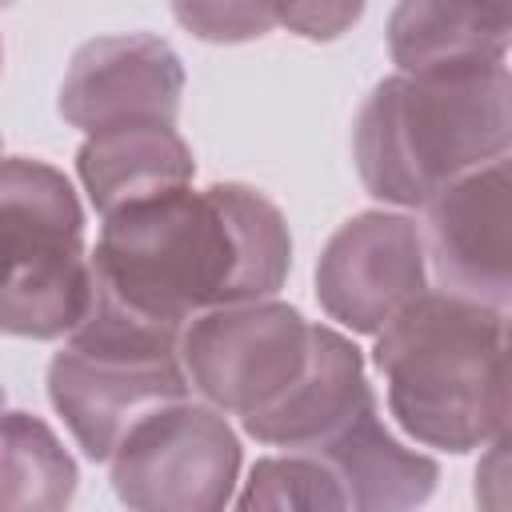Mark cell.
<instances>
[{"instance_id":"277c9868","label":"cell","mask_w":512,"mask_h":512,"mask_svg":"<svg viewBox=\"0 0 512 512\" xmlns=\"http://www.w3.org/2000/svg\"><path fill=\"white\" fill-rule=\"evenodd\" d=\"M192 396L180 364V328L156 324L92 284L80 324L48 360V400L76 448L108 464L148 412Z\"/></svg>"},{"instance_id":"5bb4252c","label":"cell","mask_w":512,"mask_h":512,"mask_svg":"<svg viewBox=\"0 0 512 512\" xmlns=\"http://www.w3.org/2000/svg\"><path fill=\"white\" fill-rule=\"evenodd\" d=\"M76 176L100 216L168 192L176 184H192L196 160L176 124H128L84 136L76 152Z\"/></svg>"},{"instance_id":"7402d4cb","label":"cell","mask_w":512,"mask_h":512,"mask_svg":"<svg viewBox=\"0 0 512 512\" xmlns=\"http://www.w3.org/2000/svg\"><path fill=\"white\" fill-rule=\"evenodd\" d=\"M0 156H4V140H0Z\"/></svg>"},{"instance_id":"7a4b0ae2","label":"cell","mask_w":512,"mask_h":512,"mask_svg":"<svg viewBox=\"0 0 512 512\" xmlns=\"http://www.w3.org/2000/svg\"><path fill=\"white\" fill-rule=\"evenodd\" d=\"M372 364L416 444L464 456L508 432V308L428 288L376 332Z\"/></svg>"},{"instance_id":"2e32d148","label":"cell","mask_w":512,"mask_h":512,"mask_svg":"<svg viewBox=\"0 0 512 512\" xmlns=\"http://www.w3.org/2000/svg\"><path fill=\"white\" fill-rule=\"evenodd\" d=\"M236 508L252 512V508H308V512H324V508H344V496L336 488V480L328 476V468L312 456V452H292L284 448L280 456H260L244 480V492L232 496Z\"/></svg>"},{"instance_id":"8fae6325","label":"cell","mask_w":512,"mask_h":512,"mask_svg":"<svg viewBox=\"0 0 512 512\" xmlns=\"http://www.w3.org/2000/svg\"><path fill=\"white\" fill-rule=\"evenodd\" d=\"M292 452H312L328 468V476L344 496V508L352 512L416 508L432 496L440 480V464L428 452L408 448L384 424L376 392L336 432H328L312 448H292Z\"/></svg>"},{"instance_id":"ffe728a7","label":"cell","mask_w":512,"mask_h":512,"mask_svg":"<svg viewBox=\"0 0 512 512\" xmlns=\"http://www.w3.org/2000/svg\"><path fill=\"white\" fill-rule=\"evenodd\" d=\"M8 4H16V0H0V8H8Z\"/></svg>"},{"instance_id":"d6986e66","label":"cell","mask_w":512,"mask_h":512,"mask_svg":"<svg viewBox=\"0 0 512 512\" xmlns=\"http://www.w3.org/2000/svg\"><path fill=\"white\" fill-rule=\"evenodd\" d=\"M0 416H4V388H0Z\"/></svg>"},{"instance_id":"3957f363","label":"cell","mask_w":512,"mask_h":512,"mask_svg":"<svg viewBox=\"0 0 512 512\" xmlns=\"http://www.w3.org/2000/svg\"><path fill=\"white\" fill-rule=\"evenodd\" d=\"M508 60L384 76L352 120V160L372 200L424 208L432 192L512 148Z\"/></svg>"},{"instance_id":"44dd1931","label":"cell","mask_w":512,"mask_h":512,"mask_svg":"<svg viewBox=\"0 0 512 512\" xmlns=\"http://www.w3.org/2000/svg\"><path fill=\"white\" fill-rule=\"evenodd\" d=\"M0 64H4V44H0Z\"/></svg>"},{"instance_id":"ba28073f","label":"cell","mask_w":512,"mask_h":512,"mask_svg":"<svg viewBox=\"0 0 512 512\" xmlns=\"http://www.w3.org/2000/svg\"><path fill=\"white\" fill-rule=\"evenodd\" d=\"M428 284L476 304L512 300V172L508 156L460 172L424 204Z\"/></svg>"},{"instance_id":"4fadbf2b","label":"cell","mask_w":512,"mask_h":512,"mask_svg":"<svg viewBox=\"0 0 512 512\" xmlns=\"http://www.w3.org/2000/svg\"><path fill=\"white\" fill-rule=\"evenodd\" d=\"M508 4L500 0H396L388 56L396 72L432 76L508 60Z\"/></svg>"},{"instance_id":"ac0fdd59","label":"cell","mask_w":512,"mask_h":512,"mask_svg":"<svg viewBox=\"0 0 512 512\" xmlns=\"http://www.w3.org/2000/svg\"><path fill=\"white\" fill-rule=\"evenodd\" d=\"M364 8H368V0H288L280 28L296 32L304 40L328 44V40H340L344 32H352L360 24Z\"/></svg>"},{"instance_id":"9c48e42d","label":"cell","mask_w":512,"mask_h":512,"mask_svg":"<svg viewBox=\"0 0 512 512\" xmlns=\"http://www.w3.org/2000/svg\"><path fill=\"white\" fill-rule=\"evenodd\" d=\"M428 288L420 224L404 212L368 208L348 216L316 260V300L324 316L356 336H376Z\"/></svg>"},{"instance_id":"52a82bcc","label":"cell","mask_w":512,"mask_h":512,"mask_svg":"<svg viewBox=\"0 0 512 512\" xmlns=\"http://www.w3.org/2000/svg\"><path fill=\"white\" fill-rule=\"evenodd\" d=\"M308 348L312 320L276 296L220 304L180 328V364L192 396L236 420L272 404L304 372Z\"/></svg>"},{"instance_id":"e0dca14e","label":"cell","mask_w":512,"mask_h":512,"mask_svg":"<svg viewBox=\"0 0 512 512\" xmlns=\"http://www.w3.org/2000/svg\"><path fill=\"white\" fill-rule=\"evenodd\" d=\"M176 24L208 44H248L284 24L288 0H168Z\"/></svg>"},{"instance_id":"8992f818","label":"cell","mask_w":512,"mask_h":512,"mask_svg":"<svg viewBox=\"0 0 512 512\" xmlns=\"http://www.w3.org/2000/svg\"><path fill=\"white\" fill-rule=\"evenodd\" d=\"M112 492L136 512H220L236 496L240 436L196 396L136 420L108 456Z\"/></svg>"},{"instance_id":"5b68a950","label":"cell","mask_w":512,"mask_h":512,"mask_svg":"<svg viewBox=\"0 0 512 512\" xmlns=\"http://www.w3.org/2000/svg\"><path fill=\"white\" fill-rule=\"evenodd\" d=\"M92 296L84 212L60 168L0 156V332L68 336Z\"/></svg>"},{"instance_id":"30bf717a","label":"cell","mask_w":512,"mask_h":512,"mask_svg":"<svg viewBox=\"0 0 512 512\" xmlns=\"http://www.w3.org/2000/svg\"><path fill=\"white\" fill-rule=\"evenodd\" d=\"M184 64L164 36L120 32L80 44L64 68L56 108L84 136L128 124H176Z\"/></svg>"},{"instance_id":"9a60e30c","label":"cell","mask_w":512,"mask_h":512,"mask_svg":"<svg viewBox=\"0 0 512 512\" xmlns=\"http://www.w3.org/2000/svg\"><path fill=\"white\" fill-rule=\"evenodd\" d=\"M76 460L32 412L0 416V508L56 512L76 496Z\"/></svg>"},{"instance_id":"7c38bea8","label":"cell","mask_w":512,"mask_h":512,"mask_svg":"<svg viewBox=\"0 0 512 512\" xmlns=\"http://www.w3.org/2000/svg\"><path fill=\"white\" fill-rule=\"evenodd\" d=\"M368 396L372 384L364 376L360 348L332 324H312L304 372L272 404L240 416V428L268 448H312L336 432Z\"/></svg>"},{"instance_id":"6da1fadb","label":"cell","mask_w":512,"mask_h":512,"mask_svg":"<svg viewBox=\"0 0 512 512\" xmlns=\"http://www.w3.org/2000/svg\"><path fill=\"white\" fill-rule=\"evenodd\" d=\"M92 284L124 308L184 328L196 312L276 296L292 268L284 212L252 184H176L100 216Z\"/></svg>"},{"instance_id":"603a6c76","label":"cell","mask_w":512,"mask_h":512,"mask_svg":"<svg viewBox=\"0 0 512 512\" xmlns=\"http://www.w3.org/2000/svg\"><path fill=\"white\" fill-rule=\"evenodd\" d=\"M500 4H508V0H500Z\"/></svg>"}]
</instances>
